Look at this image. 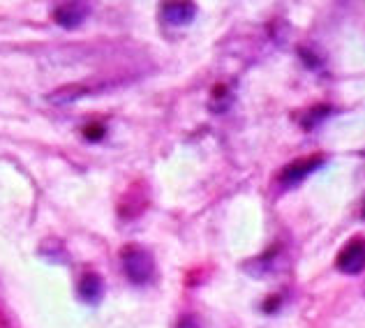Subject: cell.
<instances>
[{
  "instance_id": "1",
  "label": "cell",
  "mask_w": 365,
  "mask_h": 328,
  "mask_svg": "<svg viewBox=\"0 0 365 328\" xmlns=\"http://www.w3.org/2000/svg\"><path fill=\"white\" fill-rule=\"evenodd\" d=\"M120 266L125 277L137 287L148 285L155 277V259L141 245H125L120 250Z\"/></svg>"
},
{
  "instance_id": "2",
  "label": "cell",
  "mask_w": 365,
  "mask_h": 328,
  "mask_svg": "<svg viewBox=\"0 0 365 328\" xmlns=\"http://www.w3.org/2000/svg\"><path fill=\"white\" fill-rule=\"evenodd\" d=\"M324 155L322 153H312V155H305V158H296L292 160L287 167L277 173V183H280V188L289 190V188H296L299 183H303L307 176H310L312 171H317L324 164Z\"/></svg>"
},
{
  "instance_id": "3",
  "label": "cell",
  "mask_w": 365,
  "mask_h": 328,
  "mask_svg": "<svg viewBox=\"0 0 365 328\" xmlns=\"http://www.w3.org/2000/svg\"><path fill=\"white\" fill-rule=\"evenodd\" d=\"M335 268L344 275H359L365 271V236L349 238L340 255L335 257Z\"/></svg>"
},
{
  "instance_id": "4",
  "label": "cell",
  "mask_w": 365,
  "mask_h": 328,
  "mask_svg": "<svg viewBox=\"0 0 365 328\" xmlns=\"http://www.w3.org/2000/svg\"><path fill=\"white\" fill-rule=\"evenodd\" d=\"M148 206V185L143 180L132 183L118 199V215L123 220H137Z\"/></svg>"
},
{
  "instance_id": "5",
  "label": "cell",
  "mask_w": 365,
  "mask_h": 328,
  "mask_svg": "<svg viewBox=\"0 0 365 328\" xmlns=\"http://www.w3.org/2000/svg\"><path fill=\"white\" fill-rule=\"evenodd\" d=\"M53 21L63 28H79L86 19L91 16V5L88 3H58L53 7Z\"/></svg>"
},
{
  "instance_id": "6",
  "label": "cell",
  "mask_w": 365,
  "mask_h": 328,
  "mask_svg": "<svg viewBox=\"0 0 365 328\" xmlns=\"http://www.w3.org/2000/svg\"><path fill=\"white\" fill-rule=\"evenodd\" d=\"M284 268V255H282V247H271L268 252H264L262 257H255L252 262L245 264V271L252 273L255 277H266V275H273L277 271Z\"/></svg>"
},
{
  "instance_id": "7",
  "label": "cell",
  "mask_w": 365,
  "mask_h": 328,
  "mask_svg": "<svg viewBox=\"0 0 365 328\" xmlns=\"http://www.w3.org/2000/svg\"><path fill=\"white\" fill-rule=\"evenodd\" d=\"M197 16V5L195 3H165L160 9V19L165 26L171 28H182L190 26Z\"/></svg>"
},
{
  "instance_id": "8",
  "label": "cell",
  "mask_w": 365,
  "mask_h": 328,
  "mask_svg": "<svg viewBox=\"0 0 365 328\" xmlns=\"http://www.w3.org/2000/svg\"><path fill=\"white\" fill-rule=\"evenodd\" d=\"M76 294L83 303L98 305L104 296V280L98 271H83L79 275V285H76Z\"/></svg>"
},
{
  "instance_id": "9",
  "label": "cell",
  "mask_w": 365,
  "mask_h": 328,
  "mask_svg": "<svg viewBox=\"0 0 365 328\" xmlns=\"http://www.w3.org/2000/svg\"><path fill=\"white\" fill-rule=\"evenodd\" d=\"M333 113V107L331 104H314V107L305 109L303 111V118H301V125L305 130H314L317 125L324 123V118H329Z\"/></svg>"
},
{
  "instance_id": "10",
  "label": "cell",
  "mask_w": 365,
  "mask_h": 328,
  "mask_svg": "<svg viewBox=\"0 0 365 328\" xmlns=\"http://www.w3.org/2000/svg\"><path fill=\"white\" fill-rule=\"evenodd\" d=\"M40 255L44 259H49V262H56V264L67 262V250L63 245V240H58V238H46L40 245Z\"/></svg>"
},
{
  "instance_id": "11",
  "label": "cell",
  "mask_w": 365,
  "mask_h": 328,
  "mask_svg": "<svg viewBox=\"0 0 365 328\" xmlns=\"http://www.w3.org/2000/svg\"><path fill=\"white\" fill-rule=\"evenodd\" d=\"M91 88L88 86H63L56 93H51V102H72V100H79L83 95H88Z\"/></svg>"
},
{
  "instance_id": "12",
  "label": "cell",
  "mask_w": 365,
  "mask_h": 328,
  "mask_svg": "<svg viewBox=\"0 0 365 328\" xmlns=\"http://www.w3.org/2000/svg\"><path fill=\"white\" fill-rule=\"evenodd\" d=\"M232 104V93L227 91V86H215L213 95H210V111L222 113Z\"/></svg>"
},
{
  "instance_id": "13",
  "label": "cell",
  "mask_w": 365,
  "mask_h": 328,
  "mask_svg": "<svg viewBox=\"0 0 365 328\" xmlns=\"http://www.w3.org/2000/svg\"><path fill=\"white\" fill-rule=\"evenodd\" d=\"M83 132H86V137H88V139H102V137H104V125H100V123H91Z\"/></svg>"
},
{
  "instance_id": "14",
  "label": "cell",
  "mask_w": 365,
  "mask_h": 328,
  "mask_svg": "<svg viewBox=\"0 0 365 328\" xmlns=\"http://www.w3.org/2000/svg\"><path fill=\"white\" fill-rule=\"evenodd\" d=\"M176 328H201V324H199V319L195 314H185L182 319L178 322V326Z\"/></svg>"
},
{
  "instance_id": "15",
  "label": "cell",
  "mask_w": 365,
  "mask_h": 328,
  "mask_svg": "<svg viewBox=\"0 0 365 328\" xmlns=\"http://www.w3.org/2000/svg\"><path fill=\"white\" fill-rule=\"evenodd\" d=\"M0 328H9V324H7L5 317H3V312H0Z\"/></svg>"
}]
</instances>
